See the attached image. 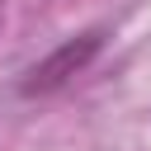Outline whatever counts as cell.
Returning <instances> with one entry per match:
<instances>
[{
  "label": "cell",
  "mask_w": 151,
  "mask_h": 151,
  "mask_svg": "<svg viewBox=\"0 0 151 151\" xmlns=\"http://www.w3.org/2000/svg\"><path fill=\"white\" fill-rule=\"evenodd\" d=\"M104 38H109V28H85V33H76V38H66L61 47H52L42 61H33V66L19 76V94H24V99L57 94L61 85H71V76H80V71L104 52Z\"/></svg>",
  "instance_id": "cell-1"
}]
</instances>
